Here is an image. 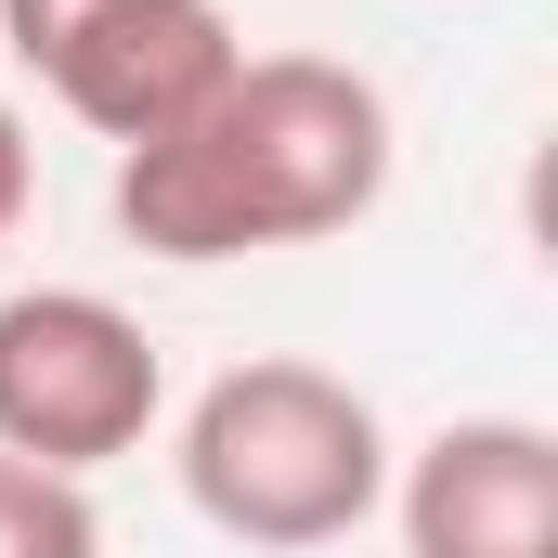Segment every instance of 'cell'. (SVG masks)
Returning a JSON list of instances; mask_svg holds the SVG:
<instances>
[{
	"instance_id": "obj_1",
	"label": "cell",
	"mask_w": 558,
	"mask_h": 558,
	"mask_svg": "<svg viewBox=\"0 0 558 558\" xmlns=\"http://www.w3.org/2000/svg\"><path fill=\"white\" fill-rule=\"evenodd\" d=\"M390 195V92L325 52H260L169 143L118 156V234L143 260H260L325 247Z\"/></svg>"
},
{
	"instance_id": "obj_2",
	"label": "cell",
	"mask_w": 558,
	"mask_h": 558,
	"mask_svg": "<svg viewBox=\"0 0 558 558\" xmlns=\"http://www.w3.org/2000/svg\"><path fill=\"white\" fill-rule=\"evenodd\" d=\"M182 494H195L208 533H234L260 558L351 546L390 507V428L351 377L260 351V364H221L182 403Z\"/></svg>"
},
{
	"instance_id": "obj_3",
	"label": "cell",
	"mask_w": 558,
	"mask_h": 558,
	"mask_svg": "<svg viewBox=\"0 0 558 558\" xmlns=\"http://www.w3.org/2000/svg\"><path fill=\"white\" fill-rule=\"evenodd\" d=\"M156 416H169V364L118 299H92V286H13L0 299V454L92 481V468L143 454Z\"/></svg>"
},
{
	"instance_id": "obj_4",
	"label": "cell",
	"mask_w": 558,
	"mask_h": 558,
	"mask_svg": "<svg viewBox=\"0 0 558 558\" xmlns=\"http://www.w3.org/2000/svg\"><path fill=\"white\" fill-rule=\"evenodd\" d=\"M234 65H247V39H234L221 0H105L39 78H52L65 118H92L131 156V143H169L182 118H208L234 92Z\"/></svg>"
},
{
	"instance_id": "obj_5",
	"label": "cell",
	"mask_w": 558,
	"mask_h": 558,
	"mask_svg": "<svg viewBox=\"0 0 558 558\" xmlns=\"http://www.w3.org/2000/svg\"><path fill=\"white\" fill-rule=\"evenodd\" d=\"M403 558H558V441L533 416H454L390 481Z\"/></svg>"
},
{
	"instance_id": "obj_6",
	"label": "cell",
	"mask_w": 558,
	"mask_h": 558,
	"mask_svg": "<svg viewBox=\"0 0 558 558\" xmlns=\"http://www.w3.org/2000/svg\"><path fill=\"white\" fill-rule=\"evenodd\" d=\"M92 494L78 481H52V468H26V454H0V558H92Z\"/></svg>"
},
{
	"instance_id": "obj_7",
	"label": "cell",
	"mask_w": 558,
	"mask_h": 558,
	"mask_svg": "<svg viewBox=\"0 0 558 558\" xmlns=\"http://www.w3.org/2000/svg\"><path fill=\"white\" fill-rule=\"evenodd\" d=\"M92 13H105V0H0V52H13V65H52Z\"/></svg>"
},
{
	"instance_id": "obj_8",
	"label": "cell",
	"mask_w": 558,
	"mask_h": 558,
	"mask_svg": "<svg viewBox=\"0 0 558 558\" xmlns=\"http://www.w3.org/2000/svg\"><path fill=\"white\" fill-rule=\"evenodd\" d=\"M26 195H39V169H26V118L0 105V247H13V221H26Z\"/></svg>"
}]
</instances>
